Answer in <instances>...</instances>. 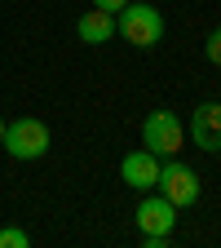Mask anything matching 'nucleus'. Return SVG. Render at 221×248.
<instances>
[{"instance_id":"0eeeda50","label":"nucleus","mask_w":221,"mask_h":248,"mask_svg":"<svg viewBox=\"0 0 221 248\" xmlns=\"http://www.w3.org/2000/svg\"><path fill=\"white\" fill-rule=\"evenodd\" d=\"M119 177H124V186H133V191H150L155 177H160V155H150L146 146L129 151L119 160Z\"/></svg>"},{"instance_id":"423d86ee","label":"nucleus","mask_w":221,"mask_h":248,"mask_svg":"<svg viewBox=\"0 0 221 248\" xmlns=\"http://www.w3.org/2000/svg\"><path fill=\"white\" fill-rule=\"evenodd\" d=\"M137 231H142V239L146 235H160V239H168L173 231H177V204H168L164 195H146L142 204H137Z\"/></svg>"},{"instance_id":"1a4fd4ad","label":"nucleus","mask_w":221,"mask_h":248,"mask_svg":"<svg viewBox=\"0 0 221 248\" xmlns=\"http://www.w3.org/2000/svg\"><path fill=\"white\" fill-rule=\"evenodd\" d=\"M0 248H31V235L22 226H5L0 231Z\"/></svg>"},{"instance_id":"f8f14e48","label":"nucleus","mask_w":221,"mask_h":248,"mask_svg":"<svg viewBox=\"0 0 221 248\" xmlns=\"http://www.w3.org/2000/svg\"><path fill=\"white\" fill-rule=\"evenodd\" d=\"M0 142H5V120H0Z\"/></svg>"},{"instance_id":"7ed1b4c3","label":"nucleus","mask_w":221,"mask_h":248,"mask_svg":"<svg viewBox=\"0 0 221 248\" xmlns=\"http://www.w3.org/2000/svg\"><path fill=\"white\" fill-rule=\"evenodd\" d=\"M142 142L150 155H160V160H168V155H177L186 146V124L173 115V111H150L142 120Z\"/></svg>"},{"instance_id":"9b49d317","label":"nucleus","mask_w":221,"mask_h":248,"mask_svg":"<svg viewBox=\"0 0 221 248\" xmlns=\"http://www.w3.org/2000/svg\"><path fill=\"white\" fill-rule=\"evenodd\" d=\"M93 5H98V9H106V14H119L124 5H129V0H93Z\"/></svg>"},{"instance_id":"6e6552de","label":"nucleus","mask_w":221,"mask_h":248,"mask_svg":"<svg viewBox=\"0 0 221 248\" xmlns=\"http://www.w3.org/2000/svg\"><path fill=\"white\" fill-rule=\"evenodd\" d=\"M75 36H80L84 45H106V40L115 36V14H106V9L93 5V9L75 22Z\"/></svg>"},{"instance_id":"39448f33","label":"nucleus","mask_w":221,"mask_h":248,"mask_svg":"<svg viewBox=\"0 0 221 248\" xmlns=\"http://www.w3.org/2000/svg\"><path fill=\"white\" fill-rule=\"evenodd\" d=\"M186 138H191L199 151H208V155H221V102H199L191 111Z\"/></svg>"},{"instance_id":"f257e3e1","label":"nucleus","mask_w":221,"mask_h":248,"mask_svg":"<svg viewBox=\"0 0 221 248\" xmlns=\"http://www.w3.org/2000/svg\"><path fill=\"white\" fill-rule=\"evenodd\" d=\"M115 36H124L133 49H155L164 40V14L155 5H137L129 0L119 14H115Z\"/></svg>"},{"instance_id":"f03ea898","label":"nucleus","mask_w":221,"mask_h":248,"mask_svg":"<svg viewBox=\"0 0 221 248\" xmlns=\"http://www.w3.org/2000/svg\"><path fill=\"white\" fill-rule=\"evenodd\" d=\"M155 186H160V195L177 208H191L199 204V173L191 164H181L177 155H168V160H160V177H155Z\"/></svg>"},{"instance_id":"20e7f679","label":"nucleus","mask_w":221,"mask_h":248,"mask_svg":"<svg viewBox=\"0 0 221 248\" xmlns=\"http://www.w3.org/2000/svg\"><path fill=\"white\" fill-rule=\"evenodd\" d=\"M0 146H5L14 160H40V155L49 151V124L22 115V120L5 124V142H0Z\"/></svg>"},{"instance_id":"9d476101","label":"nucleus","mask_w":221,"mask_h":248,"mask_svg":"<svg viewBox=\"0 0 221 248\" xmlns=\"http://www.w3.org/2000/svg\"><path fill=\"white\" fill-rule=\"evenodd\" d=\"M204 58L212 62V67H221V27L208 31V40H204Z\"/></svg>"}]
</instances>
